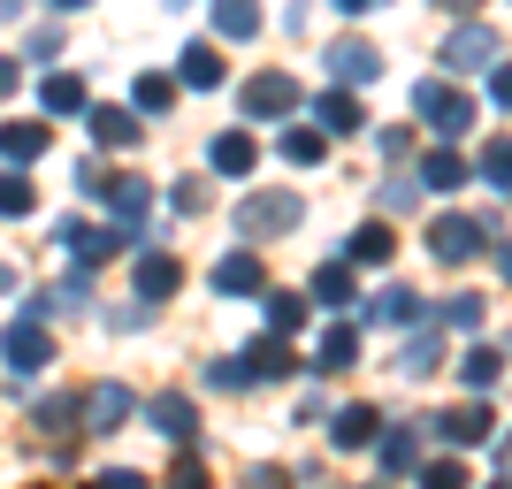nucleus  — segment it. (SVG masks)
I'll list each match as a JSON object with an SVG mask.
<instances>
[{
    "mask_svg": "<svg viewBox=\"0 0 512 489\" xmlns=\"http://www.w3.org/2000/svg\"><path fill=\"white\" fill-rule=\"evenodd\" d=\"M413 107H421L428 130H444V138H459V130L474 123V100H467V92H451V85H421V92H413Z\"/></svg>",
    "mask_w": 512,
    "mask_h": 489,
    "instance_id": "obj_1",
    "label": "nucleus"
},
{
    "mask_svg": "<svg viewBox=\"0 0 512 489\" xmlns=\"http://www.w3.org/2000/svg\"><path fill=\"white\" fill-rule=\"evenodd\" d=\"M490 62H497V31L490 23H459L451 46H444V69L459 77V69H490Z\"/></svg>",
    "mask_w": 512,
    "mask_h": 489,
    "instance_id": "obj_2",
    "label": "nucleus"
},
{
    "mask_svg": "<svg viewBox=\"0 0 512 489\" xmlns=\"http://www.w3.org/2000/svg\"><path fill=\"white\" fill-rule=\"evenodd\" d=\"M291 222H299V199L291 192H260V199H245V214H237L245 237H276V230H291Z\"/></svg>",
    "mask_w": 512,
    "mask_h": 489,
    "instance_id": "obj_3",
    "label": "nucleus"
},
{
    "mask_svg": "<svg viewBox=\"0 0 512 489\" xmlns=\"http://www.w3.org/2000/svg\"><path fill=\"white\" fill-rule=\"evenodd\" d=\"M428 253H436V260H467V253H482V222H474V214H444V222L428 230Z\"/></svg>",
    "mask_w": 512,
    "mask_h": 489,
    "instance_id": "obj_4",
    "label": "nucleus"
},
{
    "mask_svg": "<svg viewBox=\"0 0 512 489\" xmlns=\"http://www.w3.org/2000/svg\"><path fill=\"white\" fill-rule=\"evenodd\" d=\"M291 107H299V85H291V77H276V69L245 85V115H253V123H268V115H291Z\"/></svg>",
    "mask_w": 512,
    "mask_h": 489,
    "instance_id": "obj_5",
    "label": "nucleus"
},
{
    "mask_svg": "<svg viewBox=\"0 0 512 489\" xmlns=\"http://www.w3.org/2000/svg\"><path fill=\"white\" fill-rule=\"evenodd\" d=\"M85 421H92V436H115V428L130 421V390H123V383H100V390L85 398Z\"/></svg>",
    "mask_w": 512,
    "mask_h": 489,
    "instance_id": "obj_6",
    "label": "nucleus"
},
{
    "mask_svg": "<svg viewBox=\"0 0 512 489\" xmlns=\"http://www.w3.org/2000/svg\"><path fill=\"white\" fill-rule=\"evenodd\" d=\"M428 436H444V444H482V436H490V413H482V405H467V413L451 405V413L428 421Z\"/></svg>",
    "mask_w": 512,
    "mask_h": 489,
    "instance_id": "obj_7",
    "label": "nucleus"
},
{
    "mask_svg": "<svg viewBox=\"0 0 512 489\" xmlns=\"http://www.w3.org/2000/svg\"><path fill=\"white\" fill-rule=\"evenodd\" d=\"M467 153H451V146H436V153H428V161H421V192H459V184H467Z\"/></svg>",
    "mask_w": 512,
    "mask_h": 489,
    "instance_id": "obj_8",
    "label": "nucleus"
},
{
    "mask_svg": "<svg viewBox=\"0 0 512 489\" xmlns=\"http://www.w3.org/2000/svg\"><path fill=\"white\" fill-rule=\"evenodd\" d=\"M329 69H337L344 85H367V77L383 69V54H375L367 39H344V46H329Z\"/></svg>",
    "mask_w": 512,
    "mask_h": 489,
    "instance_id": "obj_9",
    "label": "nucleus"
},
{
    "mask_svg": "<svg viewBox=\"0 0 512 489\" xmlns=\"http://www.w3.org/2000/svg\"><path fill=\"white\" fill-rule=\"evenodd\" d=\"M0 352H8V367H23V375H31V367H46V360H54V344H46V329H31V321H16V329H8V344H0Z\"/></svg>",
    "mask_w": 512,
    "mask_h": 489,
    "instance_id": "obj_10",
    "label": "nucleus"
},
{
    "mask_svg": "<svg viewBox=\"0 0 512 489\" xmlns=\"http://www.w3.org/2000/svg\"><path fill=\"white\" fill-rule=\"evenodd\" d=\"M329 444L337 451H367L375 444V413H367V405H344L337 421H329Z\"/></svg>",
    "mask_w": 512,
    "mask_h": 489,
    "instance_id": "obj_11",
    "label": "nucleus"
},
{
    "mask_svg": "<svg viewBox=\"0 0 512 489\" xmlns=\"http://www.w3.org/2000/svg\"><path fill=\"white\" fill-rule=\"evenodd\" d=\"M314 115H321V130H329V138H352V130L367 123L352 92H321V107H314Z\"/></svg>",
    "mask_w": 512,
    "mask_h": 489,
    "instance_id": "obj_12",
    "label": "nucleus"
},
{
    "mask_svg": "<svg viewBox=\"0 0 512 489\" xmlns=\"http://www.w3.org/2000/svg\"><path fill=\"white\" fill-rule=\"evenodd\" d=\"M214 31H222V39H253L260 8H253V0H214Z\"/></svg>",
    "mask_w": 512,
    "mask_h": 489,
    "instance_id": "obj_13",
    "label": "nucleus"
},
{
    "mask_svg": "<svg viewBox=\"0 0 512 489\" xmlns=\"http://www.w3.org/2000/svg\"><path fill=\"white\" fill-rule=\"evenodd\" d=\"M92 138H100V146H138V123H130V107H92Z\"/></svg>",
    "mask_w": 512,
    "mask_h": 489,
    "instance_id": "obj_14",
    "label": "nucleus"
},
{
    "mask_svg": "<svg viewBox=\"0 0 512 489\" xmlns=\"http://www.w3.org/2000/svg\"><path fill=\"white\" fill-rule=\"evenodd\" d=\"M375 321H390V329H413V321H421V298H413L406 283H390V291L375 298Z\"/></svg>",
    "mask_w": 512,
    "mask_h": 489,
    "instance_id": "obj_15",
    "label": "nucleus"
},
{
    "mask_svg": "<svg viewBox=\"0 0 512 489\" xmlns=\"http://www.w3.org/2000/svg\"><path fill=\"white\" fill-rule=\"evenodd\" d=\"M0 153H8V161H39L46 153V123H8L0 130Z\"/></svg>",
    "mask_w": 512,
    "mask_h": 489,
    "instance_id": "obj_16",
    "label": "nucleus"
},
{
    "mask_svg": "<svg viewBox=\"0 0 512 489\" xmlns=\"http://www.w3.org/2000/svg\"><path fill=\"white\" fill-rule=\"evenodd\" d=\"M214 169L245 176V169H253V138H245V130H222V138H214Z\"/></svg>",
    "mask_w": 512,
    "mask_h": 489,
    "instance_id": "obj_17",
    "label": "nucleus"
},
{
    "mask_svg": "<svg viewBox=\"0 0 512 489\" xmlns=\"http://www.w3.org/2000/svg\"><path fill=\"white\" fill-rule=\"evenodd\" d=\"M214 291H260V260L253 253H230L214 268Z\"/></svg>",
    "mask_w": 512,
    "mask_h": 489,
    "instance_id": "obj_18",
    "label": "nucleus"
},
{
    "mask_svg": "<svg viewBox=\"0 0 512 489\" xmlns=\"http://www.w3.org/2000/svg\"><path fill=\"white\" fill-rule=\"evenodd\" d=\"M176 276H184V268H176L169 253H153V260H138V291H146V298H169V291H176Z\"/></svg>",
    "mask_w": 512,
    "mask_h": 489,
    "instance_id": "obj_19",
    "label": "nucleus"
},
{
    "mask_svg": "<svg viewBox=\"0 0 512 489\" xmlns=\"http://www.w3.org/2000/svg\"><path fill=\"white\" fill-rule=\"evenodd\" d=\"M474 169H482V184H497V192H512V138H490Z\"/></svg>",
    "mask_w": 512,
    "mask_h": 489,
    "instance_id": "obj_20",
    "label": "nucleus"
},
{
    "mask_svg": "<svg viewBox=\"0 0 512 489\" xmlns=\"http://www.w3.org/2000/svg\"><path fill=\"white\" fill-rule=\"evenodd\" d=\"M314 298H321V306H352V268H344V260H329V268L314 276Z\"/></svg>",
    "mask_w": 512,
    "mask_h": 489,
    "instance_id": "obj_21",
    "label": "nucleus"
},
{
    "mask_svg": "<svg viewBox=\"0 0 512 489\" xmlns=\"http://www.w3.org/2000/svg\"><path fill=\"white\" fill-rule=\"evenodd\" d=\"M184 85H222V54L214 46H184Z\"/></svg>",
    "mask_w": 512,
    "mask_h": 489,
    "instance_id": "obj_22",
    "label": "nucleus"
},
{
    "mask_svg": "<svg viewBox=\"0 0 512 489\" xmlns=\"http://www.w3.org/2000/svg\"><path fill=\"white\" fill-rule=\"evenodd\" d=\"M383 467H390V474H421V444H413L406 428H398V436H383Z\"/></svg>",
    "mask_w": 512,
    "mask_h": 489,
    "instance_id": "obj_23",
    "label": "nucleus"
},
{
    "mask_svg": "<svg viewBox=\"0 0 512 489\" xmlns=\"http://www.w3.org/2000/svg\"><path fill=\"white\" fill-rule=\"evenodd\" d=\"M352 360H360V337H352V329H329V337H321V367L337 375V367H352Z\"/></svg>",
    "mask_w": 512,
    "mask_h": 489,
    "instance_id": "obj_24",
    "label": "nucleus"
},
{
    "mask_svg": "<svg viewBox=\"0 0 512 489\" xmlns=\"http://www.w3.org/2000/svg\"><path fill=\"white\" fill-rule=\"evenodd\" d=\"M46 107H54V115H77V107H85V85H77V77H46V92H39Z\"/></svg>",
    "mask_w": 512,
    "mask_h": 489,
    "instance_id": "obj_25",
    "label": "nucleus"
},
{
    "mask_svg": "<svg viewBox=\"0 0 512 489\" xmlns=\"http://www.w3.org/2000/svg\"><path fill=\"white\" fill-rule=\"evenodd\" d=\"M352 260H367V268H375V260H390V230H383V222L352 230Z\"/></svg>",
    "mask_w": 512,
    "mask_h": 489,
    "instance_id": "obj_26",
    "label": "nucleus"
},
{
    "mask_svg": "<svg viewBox=\"0 0 512 489\" xmlns=\"http://www.w3.org/2000/svg\"><path fill=\"white\" fill-rule=\"evenodd\" d=\"M153 421H161V436H192V405L184 398H153Z\"/></svg>",
    "mask_w": 512,
    "mask_h": 489,
    "instance_id": "obj_27",
    "label": "nucleus"
},
{
    "mask_svg": "<svg viewBox=\"0 0 512 489\" xmlns=\"http://www.w3.org/2000/svg\"><path fill=\"white\" fill-rule=\"evenodd\" d=\"M497 367H505L497 352H467V360H459V375H467V390H490V383H497Z\"/></svg>",
    "mask_w": 512,
    "mask_h": 489,
    "instance_id": "obj_28",
    "label": "nucleus"
},
{
    "mask_svg": "<svg viewBox=\"0 0 512 489\" xmlns=\"http://www.w3.org/2000/svg\"><path fill=\"white\" fill-rule=\"evenodd\" d=\"M283 161H321V130H283Z\"/></svg>",
    "mask_w": 512,
    "mask_h": 489,
    "instance_id": "obj_29",
    "label": "nucleus"
},
{
    "mask_svg": "<svg viewBox=\"0 0 512 489\" xmlns=\"http://www.w3.org/2000/svg\"><path fill=\"white\" fill-rule=\"evenodd\" d=\"M31 421H39V428H46V436H62V428H69V421H77V398H46V405H39V413H31Z\"/></svg>",
    "mask_w": 512,
    "mask_h": 489,
    "instance_id": "obj_30",
    "label": "nucleus"
},
{
    "mask_svg": "<svg viewBox=\"0 0 512 489\" xmlns=\"http://www.w3.org/2000/svg\"><path fill=\"white\" fill-rule=\"evenodd\" d=\"M383 207H390V214H413V207H421V176H398V184H383Z\"/></svg>",
    "mask_w": 512,
    "mask_h": 489,
    "instance_id": "obj_31",
    "label": "nucleus"
},
{
    "mask_svg": "<svg viewBox=\"0 0 512 489\" xmlns=\"http://www.w3.org/2000/svg\"><path fill=\"white\" fill-rule=\"evenodd\" d=\"M421 489H474V482H467V467L436 459V467H421Z\"/></svg>",
    "mask_w": 512,
    "mask_h": 489,
    "instance_id": "obj_32",
    "label": "nucleus"
},
{
    "mask_svg": "<svg viewBox=\"0 0 512 489\" xmlns=\"http://www.w3.org/2000/svg\"><path fill=\"white\" fill-rule=\"evenodd\" d=\"M169 100H176V85H169V77H138V107H146V115H161Z\"/></svg>",
    "mask_w": 512,
    "mask_h": 489,
    "instance_id": "obj_33",
    "label": "nucleus"
},
{
    "mask_svg": "<svg viewBox=\"0 0 512 489\" xmlns=\"http://www.w3.org/2000/svg\"><path fill=\"white\" fill-rule=\"evenodd\" d=\"M444 329H482V298H451V306H444Z\"/></svg>",
    "mask_w": 512,
    "mask_h": 489,
    "instance_id": "obj_34",
    "label": "nucleus"
},
{
    "mask_svg": "<svg viewBox=\"0 0 512 489\" xmlns=\"http://www.w3.org/2000/svg\"><path fill=\"white\" fill-rule=\"evenodd\" d=\"M268 321H276V329H299V321H306V298H268Z\"/></svg>",
    "mask_w": 512,
    "mask_h": 489,
    "instance_id": "obj_35",
    "label": "nucleus"
},
{
    "mask_svg": "<svg viewBox=\"0 0 512 489\" xmlns=\"http://www.w3.org/2000/svg\"><path fill=\"white\" fill-rule=\"evenodd\" d=\"M406 375H436V337H413L406 344Z\"/></svg>",
    "mask_w": 512,
    "mask_h": 489,
    "instance_id": "obj_36",
    "label": "nucleus"
},
{
    "mask_svg": "<svg viewBox=\"0 0 512 489\" xmlns=\"http://www.w3.org/2000/svg\"><path fill=\"white\" fill-rule=\"evenodd\" d=\"M31 207V184H23V176H0V214H23Z\"/></svg>",
    "mask_w": 512,
    "mask_h": 489,
    "instance_id": "obj_37",
    "label": "nucleus"
},
{
    "mask_svg": "<svg viewBox=\"0 0 512 489\" xmlns=\"http://www.w3.org/2000/svg\"><path fill=\"white\" fill-rule=\"evenodd\" d=\"M100 489H146L138 474H100Z\"/></svg>",
    "mask_w": 512,
    "mask_h": 489,
    "instance_id": "obj_38",
    "label": "nucleus"
},
{
    "mask_svg": "<svg viewBox=\"0 0 512 489\" xmlns=\"http://www.w3.org/2000/svg\"><path fill=\"white\" fill-rule=\"evenodd\" d=\"M490 92H497V107H512V69H497V85H490Z\"/></svg>",
    "mask_w": 512,
    "mask_h": 489,
    "instance_id": "obj_39",
    "label": "nucleus"
},
{
    "mask_svg": "<svg viewBox=\"0 0 512 489\" xmlns=\"http://www.w3.org/2000/svg\"><path fill=\"white\" fill-rule=\"evenodd\" d=\"M367 8H375V0H337V16H367Z\"/></svg>",
    "mask_w": 512,
    "mask_h": 489,
    "instance_id": "obj_40",
    "label": "nucleus"
},
{
    "mask_svg": "<svg viewBox=\"0 0 512 489\" xmlns=\"http://www.w3.org/2000/svg\"><path fill=\"white\" fill-rule=\"evenodd\" d=\"M176 489H207V482H199V467H184V474H176Z\"/></svg>",
    "mask_w": 512,
    "mask_h": 489,
    "instance_id": "obj_41",
    "label": "nucleus"
},
{
    "mask_svg": "<svg viewBox=\"0 0 512 489\" xmlns=\"http://www.w3.org/2000/svg\"><path fill=\"white\" fill-rule=\"evenodd\" d=\"M8 85H16V62H0V92H8Z\"/></svg>",
    "mask_w": 512,
    "mask_h": 489,
    "instance_id": "obj_42",
    "label": "nucleus"
},
{
    "mask_svg": "<svg viewBox=\"0 0 512 489\" xmlns=\"http://www.w3.org/2000/svg\"><path fill=\"white\" fill-rule=\"evenodd\" d=\"M436 8H474V0H436Z\"/></svg>",
    "mask_w": 512,
    "mask_h": 489,
    "instance_id": "obj_43",
    "label": "nucleus"
},
{
    "mask_svg": "<svg viewBox=\"0 0 512 489\" xmlns=\"http://www.w3.org/2000/svg\"><path fill=\"white\" fill-rule=\"evenodd\" d=\"M54 8H85V0H54Z\"/></svg>",
    "mask_w": 512,
    "mask_h": 489,
    "instance_id": "obj_44",
    "label": "nucleus"
},
{
    "mask_svg": "<svg viewBox=\"0 0 512 489\" xmlns=\"http://www.w3.org/2000/svg\"><path fill=\"white\" fill-rule=\"evenodd\" d=\"M505 283H512V253H505Z\"/></svg>",
    "mask_w": 512,
    "mask_h": 489,
    "instance_id": "obj_45",
    "label": "nucleus"
}]
</instances>
